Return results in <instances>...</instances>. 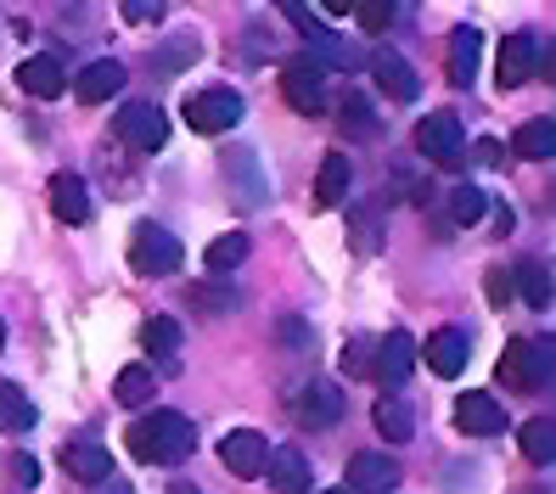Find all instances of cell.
Returning a JSON list of instances; mask_svg holds the SVG:
<instances>
[{"instance_id":"74e56055","label":"cell","mask_w":556,"mask_h":494,"mask_svg":"<svg viewBox=\"0 0 556 494\" xmlns=\"http://www.w3.org/2000/svg\"><path fill=\"white\" fill-rule=\"evenodd\" d=\"M472 157H478V169H506V147L489 141V136H483L478 147H467V163H472Z\"/></svg>"},{"instance_id":"30bf717a","label":"cell","mask_w":556,"mask_h":494,"mask_svg":"<svg viewBox=\"0 0 556 494\" xmlns=\"http://www.w3.org/2000/svg\"><path fill=\"white\" fill-rule=\"evenodd\" d=\"M455 427H462L467 439H495V433H506V410H501L495 393H462V400H455Z\"/></svg>"},{"instance_id":"7402d4cb","label":"cell","mask_w":556,"mask_h":494,"mask_svg":"<svg viewBox=\"0 0 556 494\" xmlns=\"http://www.w3.org/2000/svg\"><path fill=\"white\" fill-rule=\"evenodd\" d=\"M270 483L281 489V494H309V455H299V444H287V449H270Z\"/></svg>"},{"instance_id":"d6986e66","label":"cell","mask_w":556,"mask_h":494,"mask_svg":"<svg viewBox=\"0 0 556 494\" xmlns=\"http://www.w3.org/2000/svg\"><path fill=\"white\" fill-rule=\"evenodd\" d=\"M62 472L102 489V483L113 478V455H108L102 444H62Z\"/></svg>"},{"instance_id":"ac0fdd59","label":"cell","mask_w":556,"mask_h":494,"mask_svg":"<svg viewBox=\"0 0 556 494\" xmlns=\"http://www.w3.org/2000/svg\"><path fill=\"white\" fill-rule=\"evenodd\" d=\"M467 354H472V343H467L462 326H439V332L428 338V366H433V377H462V371H467Z\"/></svg>"},{"instance_id":"603a6c76","label":"cell","mask_w":556,"mask_h":494,"mask_svg":"<svg viewBox=\"0 0 556 494\" xmlns=\"http://www.w3.org/2000/svg\"><path fill=\"white\" fill-rule=\"evenodd\" d=\"M478 51H483V35H478L472 23H462L450 35V79L455 85H472L478 79Z\"/></svg>"},{"instance_id":"5b68a950","label":"cell","mask_w":556,"mask_h":494,"mask_svg":"<svg viewBox=\"0 0 556 494\" xmlns=\"http://www.w3.org/2000/svg\"><path fill=\"white\" fill-rule=\"evenodd\" d=\"M287 17H299V35L309 40V51H315V68L326 62V68H359V51L343 40V35H332L326 23H315V7H287Z\"/></svg>"},{"instance_id":"d6a6232c","label":"cell","mask_w":556,"mask_h":494,"mask_svg":"<svg viewBox=\"0 0 556 494\" xmlns=\"http://www.w3.org/2000/svg\"><path fill=\"white\" fill-rule=\"evenodd\" d=\"M343 12H349L359 28H366V35H382V28L394 23V0H349Z\"/></svg>"},{"instance_id":"e575fe53","label":"cell","mask_w":556,"mask_h":494,"mask_svg":"<svg viewBox=\"0 0 556 494\" xmlns=\"http://www.w3.org/2000/svg\"><path fill=\"white\" fill-rule=\"evenodd\" d=\"M343 124H349V136H359V141L377 136V118H371V102H366V96H349V102H343Z\"/></svg>"},{"instance_id":"8d00e7d4","label":"cell","mask_w":556,"mask_h":494,"mask_svg":"<svg viewBox=\"0 0 556 494\" xmlns=\"http://www.w3.org/2000/svg\"><path fill=\"white\" fill-rule=\"evenodd\" d=\"M169 7L163 0H124V23H163Z\"/></svg>"},{"instance_id":"83f0119b","label":"cell","mask_w":556,"mask_h":494,"mask_svg":"<svg viewBox=\"0 0 556 494\" xmlns=\"http://www.w3.org/2000/svg\"><path fill=\"white\" fill-rule=\"evenodd\" d=\"M113 393H118V405H129V410H147V405H152V393H157L152 366H124V371H118V382H113Z\"/></svg>"},{"instance_id":"44dd1931","label":"cell","mask_w":556,"mask_h":494,"mask_svg":"<svg viewBox=\"0 0 556 494\" xmlns=\"http://www.w3.org/2000/svg\"><path fill=\"white\" fill-rule=\"evenodd\" d=\"M371 74H377V85L388 90V102H416V74H410V62L400 56V51H377L371 56Z\"/></svg>"},{"instance_id":"2e32d148","label":"cell","mask_w":556,"mask_h":494,"mask_svg":"<svg viewBox=\"0 0 556 494\" xmlns=\"http://www.w3.org/2000/svg\"><path fill=\"white\" fill-rule=\"evenodd\" d=\"M51 214L62 225H90V191L74 169H56L51 175Z\"/></svg>"},{"instance_id":"d4e9b609","label":"cell","mask_w":556,"mask_h":494,"mask_svg":"<svg viewBox=\"0 0 556 494\" xmlns=\"http://www.w3.org/2000/svg\"><path fill=\"white\" fill-rule=\"evenodd\" d=\"M511 152L529 157V163H551V157H556V124H551V118H529V124L511 136Z\"/></svg>"},{"instance_id":"9a60e30c","label":"cell","mask_w":556,"mask_h":494,"mask_svg":"<svg viewBox=\"0 0 556 494\" xmlns=\"http://www.w3.org/2000/svg\"><path fill=\"white\" fill-rule=\"evenodd\" d=\"M124 79H129V68H124L118 56H96L90 68H79L74 96H79V102H108V96H118V90H124Z\"/></svg>"},{"instance_id":"4dcf8cb0","label":"cell","mask_w":556,"mask_h":494,"mask_svg":"<svg viewBox=\"0 0 556 494\" xmlns=\"http://www.w3.org/2000/svg\"><path fill=\"white\" fill-rule=\"evenodd\" d=\"M489 203H495V197H483L478 186H455L450 191V225H478L489 214Z\"/></svg>"},{"instance_id":"f6af8a7d","label":"cell","mask_w":556,"mask_h":494,"mask_svg":"<svg viewBox=\"0 0 556 494\" xmlns=\"http://www.w3.org/2000/svg\"><path fill=\"white\" fill-rule=\"evenodd\" d=\"M326 494H349V489H326Z\"/></svg>"},{"instance_id":"3957f363","label":"cell","mask_w":556,"mask_h":494,"mask_svg":"<svg viewBox=\"0 0 556 494\" xmlns=\"http://www.w3.org/2000/svg\"><path fill=\"white\" fill-rule=\"evenodd\" d=\"M180 258H186L180 242H175L163 225H152V219L136 225V237H129V265H136L141 276H175Z\"/></svg>"},{"instance_id":"e0dca14e","label":"cell","mask_w":556,"mask_h":494,"mask_svg":"<svg viewBox=\"0 0 556 494\" xmlns=\"http://www.w3.org/2000/svg\"><path fill=\"white\" fill-rule=\"evenodd\" d=\"M534 79V40L529 35H506L501 40V56H495V85L501 90H517Z\"/></svg>"},{"instance_id":"cb8c5ba5","label":"cell","mask_w":556,"mask_h":494,"mask_svg":"<svg viewBox=\"0 0 556 494\" xmlns=\"http://www.w3.org/2000/svg\"><path fill=\"white\" fill-rule=\"evenodd\" d=\"M371 421H377V433H382L388 444H405V439L416 433L410 405H405V400H394V393H382V400L371 405Z\"/></svg>"},{"instance_id":"6da1fadb","label":"cell","mask_w":556,"mask_h":494,"mask_svg":"<svg viewBox=\"0 0 556 494\" xmlns=\"http://www.w3.org/2000/svg\"><path fill=\"white\" fill-rule=\"evenodd\" d=\"M124 444L136 460H147V467H180V460H191V449H198V427L180 410H152L129 427Z\"/></svg>"},{"instance_id":"5bb4252c","label":"cell","mask_w":556,"mask_h":494,"mask_svg":"<svg viewBox=\"0 0 556 494\" xmlns=\"http://www.w3.org/2000/svg\"><path fill=\"white\" fill-rule=\"evenodd\" d=\"M17 85H23L28 96H40V102H56V96L68 90V68H62V56L40 51V56H28L23 68H17Z\"/></svg>"},{"instance_id":"7c38bea8","label":"cell","mask_w":556,"mask_h":494,"mask_svg":"<svg viewBox=\"0 0 556 494\" xmlns=\"http://www.w3.org/2000/svg\"><path fill=\"white\" fill-rule=\"evenodd\" d=\"M400 489V467L377 449H359L349 460V494H394Z\"/></svg>"},{"instance_id":"277c9868","label":"cell","mask_w":556,"mask_h":494,"mask_svg":"<svg viewBox=\"0 0 556 494\" xmlns=\"http://www.w3.org/2000/svg\"><path fill=\"white\" fill-rule=\"evenodd\" d=\"M242 96L237 90H225V85H214V90H198L186 102V124L198 129V136H225V129H237L242 124Z\"/></svg>"},{"instance_id":"4316f807","label":"cell","mask_w":556,"mask_h":494,"mask_svg":"<svg viewBox=\"0 0 556 494\" xmlns=\"http://www.w3.org/2000/svg\"><path fill=\"white\" fill-rule=\"evenodd\" d=\"M343 191H349V157L343 152H326L320 157V175H315V203L320 208H338Z\"/></svg>"},{"instance_id":"7bdbcfd3","label":"cell","mask_w":556,"mask_h":494,"mask_svg":"<svg viewBox=\"0 0 556 494\" xmlns=\"http://www.w3.org/2000/svg\"><path fill=\"white\" fill-rule=\"evenodd\" d=\"M169 494H198V489H191V483H175V489H169Z\"/></svg>"},{"instance_id":"8992f818","label":"cell","mask_w":556,"mask_h":494,"mask_svg":"<svg viewBox=\"0 0 556 494\" xmlns=\"http://www.w3.org/2000/svg\"><path fill=\"white\" fill-rule=\"evenodd\" d=\"M113 129H118V141H129L136 152H163V141H169V124H163V113L152 102H124Z\"/></svg>"},{"instance_id":"ee69618b","label":"cell","mask_w":556,"mask_h":494,"mask_svg":"<svg viewBox=\"0 0 556 494\" xmlns=\"http://www.w3.org/2000/svg\"><path fill=\"white\" fill-rule=\"evenodd\" d=\"M0 349H7V320H0Z\"/></svg>"},{"instance_id":"52a82bcc","label":"cell","mask_w":556,"mask_h":494,"mask_svg":"<svg viewBox=\"0 0 556 494\" xmlns=\"http://www.w3.org/2000/svg\"><path fill=\"white\" fill-rule=\"evenodd\" d=\"M281 96L304 118H320L326 107H332V102H326V79H320L315 62H287V68H281Z\"/></svg>"},{"instance_id":"ab89813d","label":"cell","mask_w":556,"mask_h":494,"mask_svg":"<svg viewBox=\"0 0 556 494\" xmlns=\"http://www.w3.org/2000/svg\"><path fill=\"white\" fill-rule=\"evenodd\" d=\"M7 472H12V483H23V489H35V483H40L35 455H12V460H7Z\"/></svg>"},{"instance_id":"1f68e13d","label":"cell","mask_w":556,"mask_h":494,"mask_svg":"<svg viewBox=\"0 0 556 494\" xmlns=\"http://www.w3.org/2000/svg\"><path fill=\"white\" fill-rule=\"evenodd\" d=\"M248 253H253V242L242 237V230H225V237L208 242V270H237Z\"/></svg>"},{"instance_id":"b9f144b4","label":"cell","mask_w":556,"mask_h":494,"mask_svg":"<svg viewBox=\"0 0 556 494\" xmlns=\"http://www.w3.org/2000/svg\"><path fill=\"white\" fill-rule=\"evenodd\" d=\"M489 304H511V270L489 276Z\"/></svg>"},{"instance_id":"4fadbf2b","label":"cell","mask_w":556,"mask_h":494,"mask_svg":"<svg viewBox=\"0 0 556 494\" xmlns=\"http://www.w3.org/2000/svg\"><path fill=\"white\" fill-rule=\"evenodd\" d=\"M410 366H416L410 332H388V338H377V349H371V377H377V382L400 388V382L410 377Z\"/></svg>"},{"instance_id":"484cf974","label":"cell","mask_w":556,"mask_h":494,"mask_svg":"<svg viewBox=\"0 0 556 494\" xmlns=\"http://www.w3.org/2000/svg\"><path fill=\"white\" fill-rule=\"evenodd\" d=\"M511 287L522 292V304H529V309H551V270H545V258H522V265L511 270Z\"/></svg>"},{"instance_id":"f1b7e54d","label":"cell","mask_w":556,"mask_h":494,"mask_svg":"<svg viewBox=\"0 0 556 494\" xmlns=\"http://www.w3.org/2000/svg\"><path fill=\"white\" fill-rule=\"evenodd\" d=\"M35 427V405L17 382H0V433H28Z\"/></svg>"},{"instance_id":"8fae6325","label":"cell","mask_w":556,"mask_h":494,"mask_svg":"<svg viewBox=\"0 0 556 494\" xmlns=\"http://www.w3.org/2000/svg\"><path fill=\"white\" fill-rule=\"evenodd\" d=\"M292 410H299L304 427H338L343 421V388L338 382H304Z\"/></svg>"},{"instance_id":"f35d334b","label":"cell","mask_w":556,"mask_h":494,"mask_svg":"<svg viewBox=\"0 0 556 494\" xmlns=\"http://www.w3.org/2000/svg\"><path fill=\"white\" fill-rule=\"evenodd\" d=\"M501 382H506V388L522 382V338H511V349L501 354Z\"/></svg>"},{"instance_id":"ffe728a7","label":"cell","mask_w":556,"mask_h":494,"mask_svg":"<svg viewBox=\"0 0 556 494\" xmlns=\"http://www.w3.org/2000/svg\"><path fill=\"white\" fill-rule=\"evenodd\" d=\"M556 382V343L551 338H522V393H545Z\"/></svg>"},{"instance_id":"836d02e7","label":"cell","mask_w":556,"mask_h":494,"mask_svg":"<svg viewBox=\"0 0 556 494\" xmlns=\"http://www.w3.org/2000/svg\"><path fill=\"white\" fill-rule=\"evenodd\" d=\"M141 343H147V354H175V349H180V320L152 315V320L141 326Z\"/></svg>"},{"instance_id":"9c48e42d","label":"cell","mask_w":556,"mask_h":494,"mask_svg":"<svg viewBox=\"0 0 556 494\" xmlns=\"http://www.w3.org/2000/svg\"><path fill=\"white\" fill-rule=\"evenodd\" d=\"M219 460H225V472H237V478H258L270 467V444L258 439L253 427H237V433L219 439Z\"/></svg>"},{"instance_id":"60d3db41","label":"cell","mask_w":556,"mask_h":494,"mask_svg":"<svg viewBox=\"0 0 556 494\" xmlns=\"http://www.w3.org/2000/svg\"><path fill=\"white\" fill-rule=\"evenodd\" d=\"M281 343H287V349H304V343H309V326L287 315V320H281Z\"/></svg>"},{"instance_id":"d590c367","label":"cell","mask_w":556,"mask_h":494,"mask_svg":"<svg viewBox=\"0 0 556 494\" xmlns=\"http://www.w3.org/2000/svg\"><path fill=\"white\" fill-rule=\"evenodd\" d=\"M371 349H377V338H354L343 349V371L349 377H371Z\"/></svg>"},{"instance_id":"f546056e","label":"cell","mask_w":556,"mask_h":494,"mask_svg":"<svg viewBox=\"0 0 556 494\" xmlns=\"http://www.w3.org/2000/svg\"><path fill=\"white\" fill-rule=\"evenodd\" d=\"M522 455H529L534 467H551V460H556V421L551 416L522 421Z\"/></svg>"},{"instance_id":"7a4b0ae2","label":"cell","mask_w":556,"mask_h":494,"mask_svg":"<svg viewBox=\"0 0 556 494\" xmlns=\"http://www.w3.org/2000/svg\"><path fill=\"white\" fill-rule=\"evenodd\" d=\"M416 152L433 163V169H462L467 163V136L455 113H428L416 124Z\"/></svg>"},{"instance_id":"ba28073f","label":"cell","mask_w":556,"mask_h":494,"mask_svg":"<svg viewBox=\"0 0 556 494\" xmlns=\"http://www.w3.org/2000/svg\"><path fill=\"white\" fill-rule=\"evenodd\" d=\"M225 180H231L237 208H258L270 197V180H265V169H258V152H248V147L225 152Z\"/></svg>"}]
</instances>
